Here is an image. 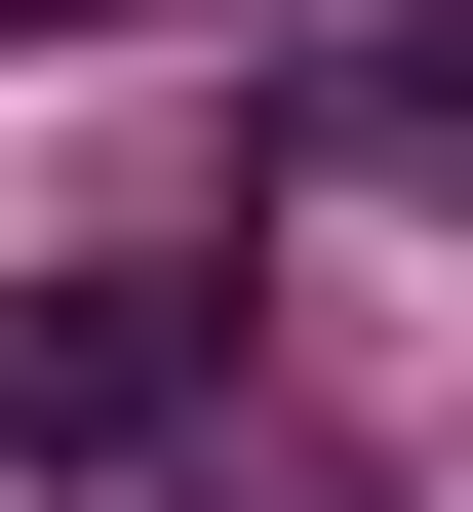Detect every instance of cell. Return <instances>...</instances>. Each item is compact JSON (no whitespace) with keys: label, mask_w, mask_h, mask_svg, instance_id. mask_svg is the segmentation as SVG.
Returning a JSON list of instances; mask_svg holds the SVG:
<instances>
[{"label":"cell","mask_w":473,"mask_h":512,"mask_svg":"<svg viewBox=\"0 0 473 512\" xmlns=\"http://www.w3.org/2000/svg\"><path fill=\"white\" fill-rule=\"evenodd\" d=\"M0 434L40 473H198V276H0Z\"/></svg>","instance_id":"1"},{"label":"cell","mask_w":473,"mask_h":512,"mask_svg":"<svg viewBox=\"0 0 473 512\" xmlns=\"http://www.w3.org/2000/svg\"><path fill=\"white\" fill-rule=\"evenodd\" d=\"M0 40H119V0H0Z\"/></svg>","instance_id":"2"}]
</instances>
